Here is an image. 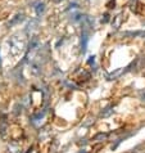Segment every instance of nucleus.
<instances>
[{
	"instance_id": "f257e3e1",
	"label": "nucleus",
	"mask_w": 145,
	"mask_h": 153,
	"mask_svg": "<svg viewBox=\"0 0 145 153\" xmlns=\"http://www.w3.org/2000/svg\"><path fill=\"white\" fill-rule=\"evenodd\" d=\"M35 10H36L37 16H41L42 13H44V10H45V4L44 3H37L36 7H35Z\"/></svg>"
},
{
	"instance_id": "f03ea898",
	"label": "nucleus",
	"mask_w": 145,
	"mask_h": 153,
	"mask_svg": "<svg viewBox=\"0 0 145 153\" xmlns=\"http://www.w3.org/2000/svg\"><path fill=\"white\" fill-rule=\"evenodd\" d=\"M87 33L84 32L82 33V52H85V49H86V44H87Z\"/></svg>"
},
{
	"instance_id": "7ed1b4c3",
	"label": "nucleus",
	"mask_w": 145,
	"mask_h": 153,
	"mask_svg": "<svg viewBox=\"0 0 145 153\" xmlns=\"http://www.w3.org/2000/svg\"><path fill=\"white\" fill-rule=\"evenodd\" d=\"M122 74V70H117L116 72H113V74H110V75H108V79L109 80H113V79H116V77H118L119 75Z\"/></svg>"
},
{
	"instance_id": "20e7f679",
	"label": "nucleus",
	"mask_w": 145,
	"mask_h": 153,
	"mask_svg": "<svg viewBox=\"0 0 145 153\" xmlns=\"http://www.w3.org/2000/svg\"><path fill=\"white\" fill-rule=\"evenodd\" d=\"M122 13L121 14H118L117 17H116V23H114V27H116V28H118L119 26H121V21H122Z\"/></svg>"
},
{
	"instance_id": "39448f33",
	"label": "nucleus",
	"mask_w": 145,
	"mask_h": 153,
	"mask_svg": "<svg viewBox=\"0 0 145 153\" xmlns=\"http://www.w3.org/2000/svg\"><path fill=\"white\" fill-rule=\"evenodd\" d=\"M108 14H104V19H101V22H107V21H108Z\"/></svg>"
},
{
	"instance_id": "423d86ee",
	"label": "nucleus",
	"mask_w": 145,
	"mask_h": 153,
	"mask_svg": "<svg viewBox=\"0 0 145 153\" xmlns=\"http://www.w3.org/2000/svg\"><path fill=\"white\" fill-rule=\"evenodd\" d=\"M54 3H61V1H63V0H53Z\"/></svg>"
}]
</instances>
